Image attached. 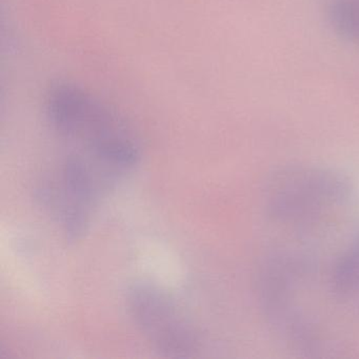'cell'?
Wrapping results in <instances>:
<instances>
[{"instance_id": "obj_3", "label": "cell", "mask_w": 359, "mask_h": 359, "mask_svg": "<svg viewBox=\"0 0 359 359\" xmlns=\"http://www.w3.org/2000/svg\"><path fill=\"white\" fill-rule=\"evenodd\" d=\"M352 198L350 180L323 165H285L273 172L262 189L266 215L297 236L327 230Z\"/></svg>"}, {"instance_id": "obj_2", "label": "cell", "mask_w": 359, "mask_h": 359, "mask_svg": "<svg viewBox=\"0 0 359 359\" xmlns=\"http://www.w3.org/2000/svg\"><path fill=\"white\" fill-rule=\"evenodd\" d=\"M46 114L54 130L83 153L125 172L142 156L140 138L129 123L107 102L71 81L52 83L46 93Z\"/></svg>"}, {"instance_id": "obj_6", "label": "cell", "mask_w": 359, "mask_h": 359, "mask_svg": "<svg viewBox=\"0 0 359 359\" xmlns=\"http://www.w3.org/2000/svg\"><path fill=\"white\" fill-rule=\"evenodd\" d=\"M327 16L334 32L359 46V0H329Z\"/></svg>"}, {"instance_id": "obj_5", "label": "cell", "mask_w": 359, "mask_h": 359, "mask_svg": "<svg viewBox=\"0 0 359 359\" xmlns=\"http://www.w3.org/2000/svg\"><path fill=\"white\" fill-rule=\"evenodd\" d=\"M331 281L338 302L351 319L359 320V229L331 260Z\"/></svg>"}, {"instance_id": "obj_1", "label": "cell", "mask_w": 359, "mask_h": 359, "mask_svg": "<svg viewBox=\"0 0 359 359\" xmlns=\"http://www.w3.org/2000/svg\"><path fill=\"white\" fill-rule=\"evenodd\" d=\"M331 258L308 248L285 247L269 254L259 268L258 297L269 325L298 352L325 356L341 350L346 314L331 281Z\"/></svg>"}, {"instance_id": "obj_4", "label": "cell", "mask_w": 359, "mask_h": 359, "mask_svg": "<svg viewBox=\"0 0 359 359\" xmlns=\"http://www.w3.org/2000/svg\"><path fill=\"white\" fill-rule=\"evenodd\" d=\"M126 306L140 333L163 356L184 358L201 350L196 325L180 302L161 285L136 281L126 294Z\"/></svg>"}]
</instances>
